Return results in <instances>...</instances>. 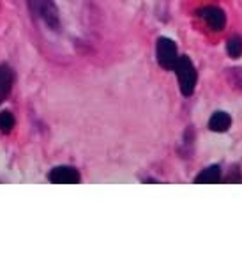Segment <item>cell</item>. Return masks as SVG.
Returning <instances> with one entry per match:
<instances>
[{"instance_id": "obj_1", "label": "cell", "mask_w": 242, "mask_h": 255, "mask_svg": "<svg viewBox=\"0 0 242 255\" xmlns=\"http://www.w3.org/2000/svg\"><path fill=\"white\" fill-rule=\"evenodd\" d=\"M173 71L177 75V80H179L180 92L184 96L193 94L196 87V80H198V73H196V68L193 66L189 57L179 55V59H177V62L173 66Z\"/></svg>"}, {"instance_id": "obj_2", "label": "cell", "mask_w": 242, "mask_h": 255, "mask_svg": "<svg viewBox=\"0 0 242 255\" xmlns=\"http://www.w3.org/2000/svg\"><path fill=\"white\" fill-rule=\"evenodd\" d=\"M27 2H28L30 11L34 12L37 18H41L50 28L59 30L60 16H59V9H57L53 0H27Z\"/></svg>"}, {"instance_id": "obj_3", "label": "cell", "mask_w": 242, "mask_h": 255, "mask_svg": "<svg viewBox=\"0 0 242 255\" xmlns=\"http://www.w3.org/2000/svg\"><path fill=\"white\" fill-rule=\"evenodd\" d=\"M156 57H158L159 66L163 69H171L173 71V66L179 59L177 55V46L171 39L168 37H159L158 43H156Z\"/></svg>"}, {"instance_id": "obj_4", "label": "cell", "mask_w": 242, "mask_h": 255, "mask_svg": "<svg viewBox=\"0 0 242 255\" xmlns=\"http://www.w3.org/2000/svg\"><path fill=\"white\" fill-rule=\"evenodd\" d=\"M198 16L207 23V27H211L212 30H221L227 23V16L219 7H214V5H207V7H202L198 11Z\"/></svg>"}, {"instance_id": "obj_5", "label": "cell", "mask_w": 242, "mask_h": 255, "mask_svg": "<svg viewBox=\"0 0 242 255\" xmlns=\"http://www.w3.org/2000/svg\"><path fill=\"white\" fill-rule=\"evenodd\" d=\"M48 179L55 184H76L81 177L75 167H55L50 170Z\"/></svg>"}, {"instance_id": "obj_6", "label": "cell", "mask_w": 242, "mask_h": 255, "mask_svg": "<svg viewBox=\"0 0 242 255\" xmlns=\"http://www.w3.org/2000/svg\"><path fill=\"white\" fill-rule=\"evenodd\" d=\"M232 126V117L228 116L227 112H214L212 117L209 119V129L211 131H216V133H225L228 131Z\"/></svg>"}, {"instance_id": "obj_7", "label": "cell", "mask_w": 242, "mask_h": 255, "mask_svg": "<svg viewBox=\"0 0 242 255\" xmlns=\"http://www.w3.org/2000/svg\"><path fill=\"white\" fill-rule=\"evenodd\" d=\"M12 80H14V73L9 66H0V105L2 101L9 96L12 89Z\"/></svg>"}, {"instance_id": "obj_8", "label": "cell", "mask_w": 242, "mask_h": 255, "mask_svg": "<svg viewBox=\"0 0 242 255\" xmlns=\"http://www.w3.org/2000/svg\"><path fill=\"white\" fill-rule=\"evenodd\" d=\"M221 181V168L218 165H212V167H207L205 170H202L195 177L196 184H218Z\"/></svg>"}, {"instance_id": "obj_9", "label": "cell", "mask_w": 242, "mask_h": 255, "mask_svg": "<svg viewBox=\"0 0 242 255\" xmlns=\"http://www.w3.org/2000/svg\"><path fill=\"white\" fill-rule=\"evenodd\" d=\"M227 52L232 59H239L242 55V39L239 36H234L227 43Z\"/></svg>"}, {"instance_id": "obj_10", "label": "cell", "mask_w": 242, "mask_h": 255, "mask_svg": "<svg viewBox=\"0 0 242 255\" xmlns=\"http://www.w3.org/2000/svg\"><path fill=\"white\" fill-rule=\"evenodd\" d=\"M14 128V116L9 110L0 112V129L4 133H9Z\"/></svg>"}]
</instances>
